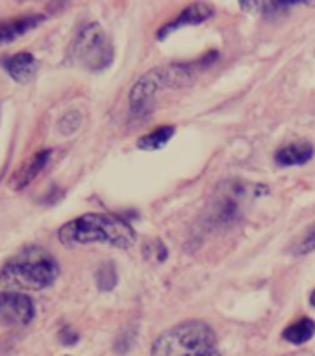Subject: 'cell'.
<instances>
[{
  "label": "cell",
  "mask_w": 315,
  "mask_h": 356,
  "mask_svg": "<svg viewBox=\"0 0 315 356\" xmlns=\"http://www.w3.org/2000/svg\"><path fill=\"white\" fill-rule=\"evenodd\" d=\"M315 334V323L308 317H302L300 321L293 323V325H289L286 330L282 332V338L286 341L293 345H302L306 341H310L314 338Z\"/></svg>",
  "instance_id": "7c38bea8"
},
{
  "label": "cell",
  "mask_w": 315,
  "mask_h": 356,
  "mask_svg": "<svg viewBox=\"0 0 315 356\" xmlns=\"http://www.w3.org/2000/svg\"><path fill=\"white\" fill-rule=\"evenodd\" d=\"M172 136H175V127H160L139 139L138 147L141 150H160Z\"/></svg>",
  "instance_id": "4fadbf2b"
},
{
  "label": "cell",
  "mask_w": 315,
  "mask_h": 356,
  "mask_svg": "<svg viewBox=\"0 0 315 356\" xmlns=\"http://www.w3.org/2000/svg\"><path fill=\"white\" fill-rule=\"evenodd\" d=\"M33 319V302L22 293H0V327L28 325Z\"/></svg>",
  "instance_id": "8992f818"
},
{
  "label": "cell",
  "mask_w": 315,
  "mask_h": 356,
  "mask_svg": "<svg viewBox=\"0 0 315 356\" xmlns=\"http://www.w3.org/2000/svg\"><path fill=\"white\" fill-rule=\"evenodd\" d=\"M82 124V115L78 111H69L60 119V132L65 136H71L72 132H76Z\"/></svg>",
  "instance_id": "9a60e30c"
},
{
  "label": "cell",
  "mask_w": 315,
  "mask_h": 356,
  "mask_svg": "<svg viewBox=\"0 0 315 356\" xmlns=\"http://www.w3.org/2000/svg\"><path fill=\"white\" fill-rule=\"evenodd\" d=\"M71 60L89 71H102L113 60V47L100 24L93 22L78 32L71 47Z\"/></svg>",
  "instance_id": "5b68a950"
},
{
  "label": "cell",
  "mask_w": 315,
  "mask_h": 356,
  "mask_svg": "<svg viewBox=\"0 0 315 356\" xmlns=\"http://www.w3.org/2000/svg\"><path fill=\"white\" fill-rule=\"evenodd\" d=\"M60 275V266L49 250L28 247L11 258L0 271V286L8 289H43Z\"/></svg>",
  "instance_id": "7a4b0ae2"
},
{
  "label": "cell",
  "mask_w": 315,
  "mask_h": 356,
  "mask_svg": "<svg viewBox=\"0 0 315 356\" xmlns=\"http://www.w3.org/2000/svg\"><path fill=\"white\" fill-rule=\"evenodd\" d=\"M50 154H52V150H41L39 154H35L33 158H30V160L26 161V163H22V167L19 169V171L11 177L10 180V186L11 189H22L24 186H28V184L32 182L33 178L38 177L39 172L43 171L45 165L49 163L50 160Z\"/></svg>",
  "instance_id": "ba28073f"
},
{
  "label": "cell",
  "mask_w": 315,
  "mask_h": 356,
  "mask_svg": "<svg viewBox=\"0 0 315 356\" xmlns=\"http://www.w3.org/2000/svg\"><path fill=\"white\" fill-rule=\"evenodd\" d=\"M314 250H315V227H312L305 238L300 239L299 243H297V247H295V254L305 256L314 252Z\"/></svg>",
  "instance_id": "2e32d148"
},
{
  "label": "cell",
  "mask_w": 315,
  "mask_h": 356,
  "mask_svg": "<svg viewBox=\"0 0 315 356\" xmlns=\"http://www.w3.org/2000/svg\"><path fill=\"white\" fill-rule=\"evenodd\" d=\"M312 158H314V147L308 143L288 145V147L278 149L275 154V161L282 167L302 165V163H308Z\"/></svg>",
  "instance_id": "30bf717a"
},
{
  "label": "cell",
  "mask_w": 315,
  "mask_h": 356,
  "mask_svg": "<svg viewBox=\"0 0 315 356\" xmlns=\"http://www.w3.org/2000/svg\"><path fill=\"white\" fill-rule=\"evenodd\" d=\"M195 74L197 71L193 65H167L147 72L139 78L130 91L132 111L136 115H147L152 110L156 97L161 89L189 86L195 80Z\"/></svg>",
  "instance_id": "277c9868"
},
{
  "label": "cell",
  "mask_w": 315,
  "mask_h": 356,
  "mask_svg": "<svg viewBox=\"0 0 315 356\" xmlns=\"http://www.w3.org/2000/svg\"><path fill=\"white\" fill-rule=\"evenodd\" d=\"M60 339L63 345H74L78 341V334L72 330V328H63L60 332Z\"/></svg>",
  "instance_id": "e0dca14e"
},
{
  "label": "cell",
  "mask_w": 315,
  "mask_h": 356,
  "mask_svg": "<svg viewBox=\"0 0 315 356\" xmlns=\"http://www.w3.org/2000/svg\"><path fill=\"white\" fill-rule=\"evenodd\" d=\"M213 15V8L210 4H204V2H197V4L188 6L186 10L178 15L177 21H172L171 24H167L160 30L158 33V39L167 38L172 30H177L180 26H188V24H200V22L208 21L210 17Z\"/></svg>",
  "instance_id": "52a82bcc"
},
{
  "label": "cell",
  "mask_w": 315,
  "mask_h": 356,
  "mask_svg": "<svg viewBox=\"0 0 315 356\" xmlns=\"http://www.w3.org/2000/svg\"><path fill=\"white\" fill-rule=\"evenodd\" d=\"M41 21H43L41 15H32L15 19V21L11 22H0V44L10 43V41L17 39L22 33H26L28 30H32L33 26H38Z\"/></svg>",
  "instance_id": "8fae6325"
},
{
  "label": "cell",
  "mask_w": 315,
  "mask_h": 356,
  "mask_svg": "<svg viewBox=\"0 0 315 356\" xmlns=\"http://www.w3.org/2000/svg\"><path fill=\"white\" fill-rule=\"evenodd\" d=\"M97 284L102 291H108V289H113L117 284V271L113 264H104L100 266L99 273H97Z\"/></svg>",
  "instance_id": "5bb4252c"
},
{
  "label": "cell",
  "mask_w": 315,
  "mask_h": 356,
  "mask_svg": "<svg viewBox=\"0 0 315 356\" xmlns=\"http://www.w3.org/2000/svg\"><path fill=\"white\" fill-rule=\"evenodd\" d=\"M310 305L314 306L315 308V289H314V293H312V299H310Z\"/></svg>",
  "instance_id": "ac0fdd59"
},
{
  "label": "cell",
  "mask_w": 315,
  "mask_h": 356,
  "mask_svg": "<svg viewBox=\"0 0 315 356\" xmlns=\"http://www.w3.org/2000/svg\"><path fill=\"white\" fill-rule=\"evenodd\" d=\"M58 238L63 245L108 243L117 249H130L136 243V230L111 213H86L63 225Z\"/></svg>",
  "instance_id": "6da1fadb"
},
{
  "label": "cell",
  "mask_w": 315,
  "mask_h": 356,
  "mask_svg": "<svg viewBox=\"0 0 315 356\" xmlns=\"http://www.w3.org/2000/svg\"><path fill=\"white\" fill-rule=\"evenodd\" d=\"M6 71L10 72V76L15 82H28L30 78L38 71V61L30 52H19V54L11 56L10 60H6Z\"/></svg>",
  "instance_id": "9c48e42d"
},
{
  "label": "cell",
  "mask_w": 315,
  "mask_h": 356,
  "mask_svg": "<svg viewBox=\"0 0 315 356\" xmlns=\"http://www.w3.org/2000/svg\"><path fill=\"white\" fill-rule=\"evenodd\" d=\"M216 349L213 328L199 319H189L161 332L152 343L150 356H211Z\"/></svg>",
  "instance_id": "3957f363"
}]
</instances>
